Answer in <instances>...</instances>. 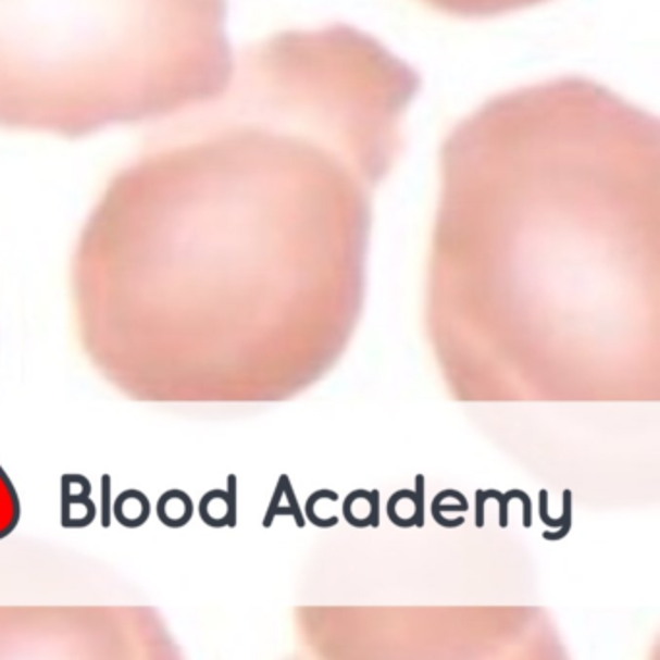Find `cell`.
I'll use <instances>...</instances> for the list:
<instances>
[{"instance_id":"obj_3","label":"cell","mask_w":660,"mask_h":660,"mask_svg":"<svg viewBox=\"0 0 660 660\" xmlns=\"http://www.w3.org/2000/svg\"><path fill=\"white\" fill-rule=\"evenodd\" d=\"M16 520V498L9 481L0 473V535H4Z\"/></svg>"},{"instance_id":"obj_10","label":"cell","mask_w":660,"mask_h":660,"mask_svg":"<svg viewBox=\"0 0 660 660\" xmlns=\"http://www.w3.org/2000/svg\"><path fill=\"white\" fill-rule=\"evenodd\" d=\"M485 496L483 490H476V527H485Z\"/></svg>"},{"instance_id":"obj_6","label":"cell","mask_w":660,"mask_h":660,"mask_svg":"<svg viewBox=\"0 0 660 660\" xmlns=\"http://www.w3.org/2000/svg\"><path fill=\"white\" fill-rule=\"evenodd\" d=\"M521 490H510V493H498V490H483V496H485V500H496L498 502V508H500V527L506 528L510 525V515H508V508H510V502L513 498H518L520 496Z\"/></svg>"},{"instance_id":"obj_2","label":"cell","mask_w":660,"mask_h":660,"mask_svg":"<svg viewBox=\"0 0 660 660\" xmlns=\"http://www.w3.org/2000/svg\"><path fill=\"white\" fill-rule=\"evenodd\" d=\"M538 498H540V506H538L540 521L545 523L546 527H560V531H546L543 535L545 540H562L568 537L572 531V490H563V513L560 520H552L548 515V493L540 490Z\"/></svg>"},{"instance_id":"obj_5","label":"cell","mask_w":660,"mask_h":660,"mask_svg":"<svg viewBox=\"0 0 660 660\" xmlns=\"http://www.w3.org/2000/svg\"><path fill=\"white\" fill-rule=\"evenodd\" d=\"M414 485H416V490H409L407 494V498H409V502L413 503L414 511L413 515H411V520L414 521V527H424V476H416V481H414Z\"/></svg>"},{"instance_id":"obj_1","label":"cell","mask_w":660,"mask_h":660,"mask_svg":"<svg viewBox=\"0 0 660 660\" xmlns=\"http://www.w3.org/2000/svg\"><path fill=\"white\" fill-rule=\"evenodd\" d=\"M225 0H0V126L86 136L227 88Z\"/></svg>"},{"instance_id":"obj_7","label":"cell","mask_w":660,"mask_h":660,"mask_svg":"<svg viewBox=\"0 0 660 660\" xmlns=\"http://www.w3.org/2000/svg\"><path fill=\"white\" fill-rule=\"evenodd\" d=\"M283 485V494L287 496V500H289V508L292 510V518L297 520V527L302 528L307 525V521H304V513L300 511V506L297 503V498H295V490H292L291 481H289V476L282 475Z\"/></svg>"},{"instance_id":"obj_11","label":"cell","mask_w":660,"mask_h":660,"mask_svg":"<svg viewBox=\"0 0 660 660\" xmlns=\"http://www.w3.org/2000/svg\"><path fill=\"white\" fill-rule=\"evenodd\" d=\"M469 510V506H463V503H451V506H446V503H441L440 500H432V511H466Z\"/></svg>"},{"instance_id":"obj_9","label":"cell","mask_w":660,"mask_h":660,"mask_svg":"<svg viewBox=\"0 0 660 660\" xmlns=\"http://www.w3.org/2000/svg\"><path fill=\"white\" fill-rule=\"evenodd\" d=\"M432 518H434V521H436V523L444 528L461 527V525L465 523L463 518H453V520H448L446 515H441L440 511H432Z\"/></svg>"},{"instance_id":"obj_8","label":"cell","mask_w":660,"mask_h":660,"mask_svg":"<svg viewBox=\"0 0 660 660\" xmlns=\"http://www.w3.org/2000/svg\"><path fill=\"white\" fill-rule=\"evenodd\" d=\"M369 521L370 527H379V490H370Z\"/></svg>"},{"instance_id":"obj_4","label":"cell","mask_w":660,"mask_h":660,"mask_svg":"<svg viewBox=\"0 0 660 660\" xmlns=\"http://www.w3.org/2000/svg\"><path fill=\"white\" fill-rule=\"evenodd\" d=\"M322 498H326V500H332V502H337L339 500V496L334 493V490H316L314 494H310L309 500H307V506H304V513H307V518H309L310 523H314L316 527L320 528H329L335 527L339 520L332 515V518H327V520H322V518H317L316 515V502L317 500H322Z\"/></svg>"}]
</instances>
